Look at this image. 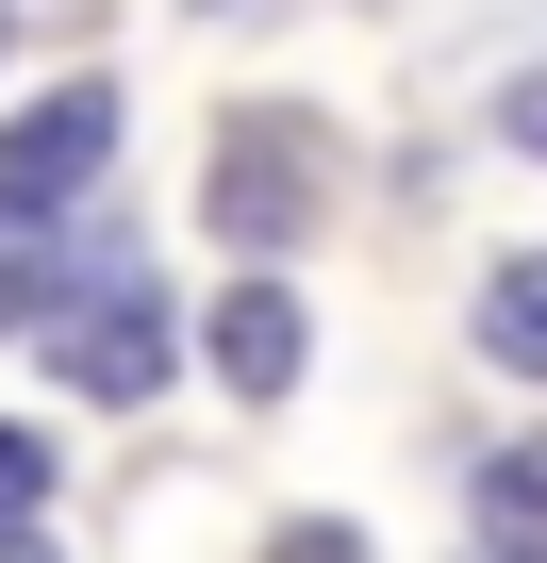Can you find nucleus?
<instances>
[{"label":"nucleus","instance_id":"1","mask_svg":"<svg viewBox=\"0 0 547 563\" xmlns=\"http://www.w3.org/2000/svg\"><path fill=\"white\" fill-rule=\"evenodd\" d=\"M34 349H51V382H67V398H117V415H133V398L166 382V299L100 249V265H67V282H51Z\"/></svg>","mask_w":547,"mask_h":563},{"label":"nucleus","instance_id":"2","mask_svg":"<svg viewBox=\"0 0 547 563\" xmlns=\"http://www.w3.org/2000/svg\"><path fill=\"white\" fill-rule=\"evenodd\" d=\"M117 166V84H51L18 133H0V216H34V232H67V199Z\"/></svg>","mask_w":547,"mask_h":563},{"label":"nucleus","instance_id":"3","mask_svg":"<svg viewBox=\"0 0 547 563\" xmlns=\"http://www.w3.org/2000/svg\"><path fill=\"white\" fill-rule=\"evenodd\" d=\"M199 349H216V382H232V398H283V382H299V299H283V282H232Z\"/></svg>","mask_w":547,"mask_h":563},{"label":"nucleus","instance_id":"4","mask_svg":"<svg viewBox=\"0 0 547 563\" xmlns=\"http://www.w3.org/2000/svg\"><path fill=\"white\" fill-rule=\"evenodd\" d=\"M464 530H481V563H547V431L464 481Z\"/></svg>","mask_w":547,"mask_h":563},{"label":"nucleus","instance_id":"5","mask_svg":"<svg viewBox=\"0 0 547 563\" xmlns=\"http://www.w3.org/2000/svg\"><path fill=\"white\" fill-rule=\"evenodd\" d=\"M481 349H497L514 382H547V249H514V265L481 282Z\"/></svg>","mask_w":547,"mask_h":563},{"label":"nucleus","instance_id":"6","mask_svg":"<svg viewBox=\"0 0 547 563\" xmlns=\"http://www.w3.org/2000/svg\"><path fill=\"white\" fill-rule=\"evenodd\" d=\"M283 216H299V183H283V133H249V150L216 133V232H283Z\"/></svg>","mask_w":547,"mask_h":563},{"label":"nucleus","instance_id":"7","mask_svg":"<svg viewBox=\"0 0 547 563\" xmlns=\"http://www.w3.org/2000/svg\"><path fill=\"white\" fill-rule=\"evenodd\" d=\"M51 282H67V232L0 216V332H34V316H51Z\"/></svg>","mask_w":547,"mask_h":563},{"label":"nucleus","instance_id":"8","mask_svg":"<svg viewBox=\"0 0 547 563\" xmlns=\"http://www.w3.org/2000/svg\"><path fill=\"white\" fill-rule=\"evenodd\" d=\"M34 497H51V448H34L18 415H0V514H34Z\"/></svg>","mask_w":547,"mask_h":563},{"label":"nucleus","instance_id":"9","mask_svg":"<svg viewBox=\"0 0 547 563\" xmlns=\"http://www.w3.org/2000/svg\"><path fill=\"white\" fill-rule=\"evenodd\" d=\"M497 133H514L530 166H547V67H514V84H497Z\"/></svg>","mask_w":547,"mask_h":563},{"label":"nucleus","instance_id":"10","mask_svg":"<svg viewBox=\"0 0 547 563\" xmlns=\"http://www.w3.org/2000/svg\"><path fill=\"white\" fill-rule=\"evenodd\" d=\"M0 563H51V530H34V514H0Z\"/></svg>","mask_w":547,"mask_h":563}]
</instances>
